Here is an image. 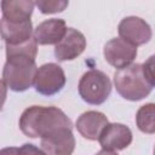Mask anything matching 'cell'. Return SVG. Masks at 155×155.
Listing matches in <instances>:
<instances>
[{
  "mask_svg": "<svg viewBox=\"0 0 155 155\" xmlns=\"http://www.w3.org/2000/svg\"><path fill=\"white\" fill-rule=\"evenodd\" d=\"M19 128L27 137L44 138L59 128H73L71 120L57 107L31 105L19 117Z\"/></svg>",
  "mask_w": 155,
  "mask_h": 155,
  "instance_id": "obj_1",
  "label": "cell"
},
{
  "mask_svg": "<svg viewBox=\"0 0 155 155\" xmlns=\"http://www.w3.org/2000/svg\"><path fill=\"white\" fill-rule=\"evenodd\" d=\"M38 69L35 58L28 54H7L2 69V85L11 91L23 92L34 85Z\"/></svg>",
  "mask_w": 155,
  "mask_h": 155,
  "instance_id": "obj_2",
  "label": "cell"
},
{
  "mask_svg": "<svg viewBox=\"0 0 155 155\" xmlns=\"http://www.w3.org/2000/svg\"><path fill=\"white\" fill-rule=\"evenodd\" d=\"M114 85L117 93L127 101H140L148 97L153 86L147 81L142 64L132 63L131 65L114 73Z\"/></svg>",
  "mask_w": 155,
  "mask_h": 155,
  "instance_id": "obj_3",
  "label": "cell"
},
{
  "mask_svg": "<svg viewBox=\"0 0 155 155\" xmlns=\"http://www.w3.org/2000/svg\"><path fill=\"white\" fill-rule=\"evenodd\" d=\"M79 94L88 104L99 105L104 103L111 92L109 76L97 69L87 70L79 81Z\"/></svg>",
  "mask_w": 155,
  "mask_h": 155,
  "instance_id": "obj_4",
  "label": "cell"
},
{
  "mask_svg": "<svg viewBox=\"0 0 155 155\" xmlns=\"http://www.w3.org/2000/svg\"><path fill=\"white\" fill-rule=\"evenodd\" d=\"M65 85V74L62 67L56 63H46L39 67L34 87L35 91L42 96H53L62 91Z\"/></svg>",
  "mask_w": 155,
  "mask_h": 155,
  "instance_id": "obj_5",
  "label": "cell"
},
{
  "mask_svg": "<svg viewBox=\"0 0 155 155\" xmlns=\"http://www.w3.org/2000/svg\"><path fill=\"white\" fill-rule=\"evenodd\" d=\"M117 31L122 40L134 47L149 42L153 35L150 25L144 19L136 16H130L121 19L117 27Z\"/></svg>",
  "mask_w": 155,
  "mask_h": 155,
  "instance_id": "obj_6",
  "label": "cell"
},
{
  "mask_svg": "<svg viewBox=\"0 0 155 155\" xmlns=\"http://www.w3.org/2000/svg\"><path fill=\"white\" fill-rule=\"evenodd\" d=\"M103 54L111 67L120 70L132 64L137 57V47L126 42L121 38H113L104 45Z\"/></svg>",
  "mask_w": 155,
  "mask_h": 155,
  "instance_id": "obj_7",
  "label": "cell"
},
{
  "mask_svg": "<svg viewBox=\"0 0 155 155\" xmlns=\"http://www.w3.org/2000/svg\"><path fill=\"white\" fill-rule=\"evenodd\" d=\"M131 130L122 124H108L102 131L98 142L104 150H124L132 143Z\"/></svg>",
  "mask_w": 155,
  "mask_h": 155,
  "instance_id": "obj_8",
  "label": "cell"
},
{
  "mask_svg": "<svg viewBox=\"0 0 155 155\" xmlns=\"http://www.w3.org/2000/svg\"><path fill=\"white\" fill-rule=\"evenodd\" d=\"M86 48L85 35L74 28H68L65 36L54 47V57L59 62L78 58Z\"/></svg>",
  "mask_w": 155,
  "mask_h": 155,
  "instance_id": "obj_9",
  "label": "cell"
},
{
  "mask_svg": "<svg viewBox=\"0 0 155 155\" xmlns=\"http://www.w3.org/2000/svg\"><path fill=\"white\" fill-rule=\"evenodd\" d=\"M41 148L47 155H71L75 149L71 128H59L41 138Z\"/></svg>",
  "mask_w": 155,
  "mask_h": 155,
  "instance_id": "obj_10",
  "label": "cell"
},
{
  "mask_svg": "<svg viewBox=\"0 0 155 155\" xmlns=\"http://www.w3.org/2000/svg\"><path fill=\"white\" fill-rule=\"evenodd\" d=\"M67 30L68 28L64 19H46L34 29V39L39 45H57L65 36Z\"/></svg>",
  "mask_w": 155,
  "mask_h": 155,
  "instance_id": "obj_11",
  "label": "cell"
},
{
  "mask_svg": "<svg viewBox=\"0 0 155 155\" xmlns=\"http://www.w3.org/2000/svg\"><path fill=\"white\" fill-rule=\"evenodd\" d=\"M108 124V117L103 113L88 110L78 117L75 127L84 138L88 140H98L102 131Z\"/></svg>",
  "mask_w": 155,
  "mask_h": 155,
  "instance_id": "obj_12",
  "label": "cell"
},
{
  "mask_svg": "<svg viewBox=\"0 0 155 155\" xmlns=\"http://www.w3.org/2000/svg\"><path fill=\"white\" fill-rule=\"evenodd\" d=\"M1 36L5 46H18L28 42L34 38V29L31 21L13 23L1 18Z\"/></svg>",
  "mask_w": 155,
  "mask_h": 155,
  "instance_id": "obj_13",
  "label": "cell"
},
{
  "mask_svg": "<svg viewBox=\"0 0 155 155\" xmlns=\"http://www.w3.org/2000/svg\"><path fill=\"white\" fill-rule=\"evenodd\" d=\"M34 6L35 2L30 0H5L1 2L2 18L13 23L30 21Z\"/></svg>",
  "mask_w": 155,
  "mask_h": 155,
  "instance_id": "obj_14",
  "label": "cell"
},
{
  "mask_svg": "<svg viewBox=\"0 0 155 155\" xmlns=\"http://www.w3.org/2000/svg\"><path fill=\"white\" fill-rule=\"evenodd\" d=\"M136 125L143 133H155V103H147L137 110Z\"/></svg>",
  "mask_w": 155,
  "mask_h": 155,
  "instance_id": "obj_15",
  "label": "cell"
},
{
  "mask_svg": "<svg viewBox=\"0 0 155 155\" xmlns=\"http://www.w3.org/2000/svg\"><path fill=\"white\" fill-rule=\"evenodd\" d=\"M68 4H69L68 1H41V0L35 1V5L39 7L40 12L44 15L62 12L63 10H65Z\"/></svg>",
  "mask_w": 155,
  "mask_h": 155,
  "instance_id": "obj_16",
  "label": "cell"
},
{
  "mask_svg": "<svg viewBox=\"0 0 155 155\" xmlns=\"http://www.w3.org/2000/svg\"><path fill=\"white\" fill-rule=\"evenodd\" d=\"M143 74L147 79V81L154 87L155 86V54L150 56L143 64Z\"/></svg>",
  "mask_w": 155,
  "mask_h": 155,
  "instance_id": "obj_17",
  "label": "cell"
},
{
  "mask_svg": "<svg viewBox=\"0 0 155 155\" xmlns=\"http://www.w3.org/2000/svg\"><path fill=\"white\" fill-rule=\"evenodd\" d=\"M18 153L19 155H47L44 150L39 149L36 145L30 143H25L21 148H18Z\"/></svg>",
  "mask_w": 155,
  "mask_h": 155,
  "instance_id": "obj_18",
  "label": "cell"
},
{
  "mask_svg": "<svg viewBox=\"0 0 155 155\" xmlns=\"http://www.w3.org/2000/svg\"><path fill=\"white\" fill-rule=\"evenodd\" d=\"M0 155H19L18 148H15V147L2 148V149L0 150Z\"/></svg>",
  "mask_w": 155,
  "mask_h": 155,
  "instance_id": "obj_19",
  "label": "cell"
},
{
  "mask_svg": "<svg viewBox=\"0 0 155 155\" xmlns=\"http://www.w3.org/2000/svg\"><path fill=\"white\" fill-rule=\"evenodd\" d=\"M96 155H117V153H115V151H110V150H104V149H102L101 151H98Z\"/></svg>",
  "mask_w": 155,
  "mask_h": 155,
  "instance_id": "obj_20",
  "label": "cell"
},
{
  "mask_svg": "<svg viewBox=\"0 0 155 155\" xmlns=\"http://www.w3.org/2000/svg\"><path fill=\"white\" fill-rule=\"evenodd\" d=\"M153 153H154V155H155V145H154V151H153Z\"/></svg>",
  "mask_w": 155,
  "mask_h": 155,
  "instance_id": "obj_21",
  "label": "cell"
}]
</instances>
